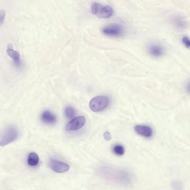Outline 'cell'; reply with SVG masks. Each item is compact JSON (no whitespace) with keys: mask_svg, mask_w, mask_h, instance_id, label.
<instances>
[{"mask_svg":"<svg viewBox=\"0 0 190 190\" xmlns=\"http://www.w3.org/2000/svg\"><path fill=\"white\" fill-rule=\"evenodd\" d=\"M149 53L154 57H160L164 54V49L163 47L159 44H151L148 48Z\"/></svg>","mask_w":190,"mask_h":190,"instance_id":"10","label":"cell"},{"mask_svg":"<svg viewBox=\"0 0 190 190\" xmlns=\"http://www.w3.org/2000/svg\"><path fill=\"white\" fill-rule=\"evenodd\" d=\"M6 53L14 62L17 67L20 68L21 65V62L20 59V55L18 51L15 50L11 44H8L6 50Z\"/></svg>","mask_w":190,"mask_h":190,"instance_id":"8","label":"cell"},{"mask_svg":"<svg viewBox=\"0 0 190 190\" xmlns=\"http://www.w3.org/2000/svg\"><path fill=\"white\" fill-rule=\"evenodd\" d=\"M39 162V156L35 152L30 153L28 156L27 163L30 166H36Z\"/></svg>","mask_w":190,"mask_h":190,"instance_id":"12","label":"cell"},{"mask_svg":"<svg viewBox=\"0 0 190 190\" xmlns=\"http://www.w3.org/2000/svg\"><path fill=\"white\" fill-rule=\"evenodd\" d=\"M109 102V98L106 96H97L90 100L89 107L94 112L101 111L107 107Z\"/></svg>","mask_w":190,"mask_h":190,"instance_id":"4","label":"cell"},{"mask_svg":"<svg viewBox=\"0 0 190 190\" xmlns=\"http://www.w3.org/2000/svg\"><path fill=\"white\" fill-rule=\"evenodd\" d=\"M113 150L114 153L117 156L123 155L124 153V152H125L124 148L123 147V146H122V145H120V144H117V145L114 146Z\"/></svg>","mask_w":190,"mask_h":190,"instance_id":"14","label":"cell"},{"mask_svg":"<svg viewBox=\"0 0 190 190\" xmlns=\"http://www.w3.org/2000/svg\"><path fill=\"white\" fill-rule=\"evenodd\" d=\"M182 43L185 45L186 48L189 49L190 46V40L189 38L187 36H184L182 39Z\"/></svg>","mask_w":190,"mask_h":190,"instance_id":"16","label":"cell"},{"mask_svg":"<svg viewBox=\"0 0 190 190\" xmlns=\"http://www.w3.org/2000/svg\"><path fill=\"white\" fill-rule=\"evenodd\" d=\"M86 122V119L84 116L75 117L70 121L66 126V129L69 131H77L83 127Z\"/></svg>","mask_w":190,"mask_h":190,"instance_id":"6","label":"cell"},{"mask_svg":"<svg viewBox=\"0 0 190 190\" xmlns=\"http://www.w3.org/2000/svg\"><path fill=\"white\" fill-rule=\"evenodd\" d=\"M18 135V131L15 127L10 126L6 128L1 137L0 146H5L15 141Z\"/></svg>","mask_w":190,"mask_h":190,"instance_id":"3","label":"cell"},{"mask_svg":"<svg viewBox=\"0 0 190 190\" xmlns=\"http://www.w3.org/2000/svg\"><path fill=\"white\" fill-rule=\"evenodd\" d=\"M185 22L183 21L182 20H181V19L178 20H176L175 21H174V23L176 24V26H178V27H180V28L183 27V26H185Z\"/></svg>","mask_w":190,"mask_h":190,"instance_id":"18","label":"cell"},{"mask_svg":"<svg viewBox=\"0 0 190 190\" xmlns=\"http://www.w3.org/2000/svg\"><path fill=\"white\" fill-rule=\"evenodd\" d=\"M135 132L145 138H150L153 135L151 127L145 125H137L135 127Z\"/></svg>","mask_w":190,"mask_h":190,"instance_id":"9","label":"cell"},{"mask_svg":"<svg viewBox=\"0 0 190 190\" xmlns=\"http://www.w3.org/2000/svg\"><path fill=\"white\" fill-rule=\"evenodd\" d=\"M6 12L4 10H0V24H2L4 22Z\"/></svg>","mask_w":190,"mask_h":190,"instance_id":"17","label":"cell"},{"mask_svg":"<svg viewBox=\"0 0 190 190\" xmlns=\"http://www.w3.org/2000/svg\"><path fill=\"white\" fill-rule=\"evenodd\" d=\"M102 32L107 36L116 37L122 35L124 32V29L123 26L119 24H112L105 26Z\"/></svg>","mask_w":190,"mask_h":190,"instance_id":"5","label":"cell"},{"mask_svg":"<svg viewBox=\"0 0 190 190\" xmlns=\"http://www.w3.org/2000/svg\"><path fill=\"white\" fill-rule=\"evenodd\" d=\"M92 12L99 18H108L113 14V9L109 6H103L99 3H94L92 6Z\"/></svg>","mask_w":190,"mask_h":190,"instance_id":"2","label":"cell"},{"mask_svg":"<svg viewBox=\"0 0 190 190\" xmlns=\"http://www.w3.org/2000/svg\"><path fill=\"white\" fill-rule=\"evenodd\" d=\"M50 168L57 173H64L67 172L70 166L67 163L55 159H51L50 162Z\"/></svg>","mask_w":190,"mask_h":190,"instance_id":"7","label":"cell"},{"mask_svg":"<svg viewBox=\"0 0 190 190\" xmlns=\"http://www.w3.org/2000/svg\"><path fill=\"white\" fill-rule=\"evenodd\" d=\"M41 120L46 124H53L56 122V117L51 111H45L41 114Z\"/></svg>","mask_w":190,"mask_h":190,"instance_id":"11","label":"cell"},{"mask_svg":"<svg viewBox=\"0 0 190 190\" xmlns=\"http://www.w3.org/2000/svg\"><path fill=\"white\" fill-rule=\"evenodd\" d=\"M104 139L107 141H111V135L110 134L109 132H105L104 133Z\"/></svg>","mask_w":190,"mask_h":190,"instance_id":"19","label":"cell"},{"mask_svg":"<svg viewBox=\"0 0 190 190\" xmlns=\"http://www.w3.org/2000/svg\"><path fill=\"white\" fill-rule=\"evenodd\" d=\"M99 172L103 178L111 182L128 185L132 181L131 175L123 170L104 166L100 168Z\"/></svg>","mask_w":190,"mask_h":190,"instance_id":"1","label":"cell"},{"mask_svg":"<svg viewBox=\"0 0 190 190\" xmlns=\"http://www.w3.org/2000/svg\"><path fill=\"white\" fill-rule=\"evenodd\" d=\"M172 187L174 190H182L183 185L181 182L179 181H174L172 183Z\"/></svg>","mask_w":190,"mask_h":190,"instance_id":"15","label":"cell"},{"mask_svg":"<svg viewBox=\"0 0 190 190\" xmlns=\"http://www.w3.org/2000/svg\"><path fill=\"white\" fill-rule=\"evenodd\" d=\"M65 114L68 118L71 119L75 115V111L71 107H67L65 109Z\"/></svg>","mask_w":190,"mask_h":190,"instance_id":"13","label":"cell"}]
</instances>
